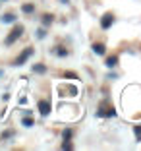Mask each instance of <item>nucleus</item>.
<instances>
[{
	"label": "nucleus",
	"mask_w": 141,
	"mask_h": 151,
	"mask_svg": "<svg viewBox=\"0 0 141 151\" xmlns=\"http://www.w3.org/2000/svg\"><path fill=\"white\" fill-rule=\"evenodd\" d=\"M14 136V132H4L2 134V139H8V138H12Z\"/></svg>",
	"instance_id": "obj_17"
},
{
	"label": "nucleus",
	"mask_w": 141,
	"mask_h": 151,
	"mask_svg": "<svg viewBox=\"0 0 141 151\" xmlns=\"http://www.w3.org/2000/svg\"><path fill=\"white\" fill-rule=\"evenodd\" d=\"M2 74H4V72H2V70H0V76H2Z\"/></svg>",
	"instance_id": "obj_21"
},
{
	"label": "nucleus",
	"mask_w": 141,
	"mask_h": 151,
	"mask_svg": "<svg viewBox=\"0 0 141 151\" xmlns=\"http://www.w3.org/2000/svg\"><path fill=\"white\" fill-rule=\"evenodd\" d=\"M4 2H6V0H4Z\"/></svg>",
	"instance_id": "obj_22"
},
{
	"label": "nucleus",
	"mask_w": 141,
	"mask_h": 151,
	"mask_svg": "<svg viewBox=\"0 0 141 151\" xmlns=\"http://www.w3.org/2000/svg\"><path fill=\"white\" fill-rule=\"evenodd\" d=\"M31 56H33V49L29 47V49H25V50H23V52L18 56V60H16V64H14V66H23V64H25Z\"/></svg>",
	"instance_id": "obj_2"
},
{
	"label": "nucleus",
	"mask_w": 141,
	"mask_h": 151,
	"mask_svg": "<svg viewBox=\"0 0 141 151\" xmlns=\"http://www.w3.org/2000/svg\"><path fill=\"white\" fill-rule=\"evenodd\" d=\"M93 52L97 54V56H104V54H106V47L102 43H95V45H93Z\"/></svg>",
	"instance_id": "obj_5"
},
{
	"label": "nucleus",
	"mask_w": 141,
	"mask_h": 151,
	"mask_svg": "<svg viewBox=\"0 0 141 151\" xmlns=\"http://www.w3.org/2000/svg\"><path fill=\"white\" fill-rule=\"evenodd\" d=\"M21 35H23V25H16V27L12 29V31H10V35L6 37V41H4V43L10 47V45H14V43H16V41H18Z\"/></svg>",
	"instance_id": "obj_1"
},
{
	"label": "nucleus",
	"mask_w": 141,
	"mask_h": 151,
	"mask_svg": "<svg viewBox=\"0 0 141 151\" xmlns=\"http://www.w3.org/2000/svg\"><path fill=\"white\" fill-rule=\"evenodd\" d=\"M41 22H43V27H49L50 23L54 22V18H52V16H50V14H44V16H43V19H41Z\"/></svg>",
	"instance_id": "obj_9"
},
{
	"label": "nucleus",
	"mask_w": 141,
	"mask_h": 151,
	"mask_svg": "<svg viewBox=\"0 0 141 151\" xmlns=\"http://www.w3.org/2000/svg\"><path fill=\"white\" fill-rule=\"evenodd\" d=\"M21 124L25 126V128H31V126H33V120H31L29 116H23V120H21Z\"/></svg>",
	"instance_id": "obj_14"
},
{
	"label": "nucleus",
	"mask_w": 141,
	"mask_h": 151,
	"mask_svg": "<svg viewBox=\"0 0 141 151\" xmlns=\"http://www.w3.org/2000/svg\"><path fill=\"white\" fill-rule=\"evenodd\" d=\"M31 112H33V111H29V109H23L21 114H23V116H31Z\"/></svg>",
	"instance_id": "obj_18"
},
{
	"label": "nucleus",
	"mask_w": 141,
	"mask_h": 151,
	"mask_svg": "<svg viewBox=\"0 0 141 151\" xmlns=\"http://www.w3.org/2000/svg\"><path fill=\"white\" fill-rule=\"evenodd\" d=\"M0 22H2V23H14V22H16V16H14V14H2Z\"/></svg>",
	"instance_id": "obj_8"
},
{
	"label": "nucleus",
	"mask_w": 141,
	"mask_h": 151,
	"mask_svg": "<svg viewBox=\"0 0 141 151\" xmlns=\"http://www.w3.org/2000/svg\"><path fill=\"white\" fill-rule=\"evenodd\" d=\"M64 78H68V80H79L75 72H64Z\"/></svg>",
	"instance_id": "obj_16"
},
{
	"label": "nucleus",
	"mask_w": 141,
	"mask_h": 151,
	"mask_svg": "<svg viewBox=\"0 0 141 151\" xmlns=\"http://www.w3.org/2000/svg\"><path fill=\"white\" fill-rule=\"evenodd\" d=\"M52 52L56 54V56H60V58H64V56H68V54H70L66 49H64V47H54V49H52Z\"/></svg>",
	"instance_id": "obj_7"
},
{
	"label": "nucleus",
	"mask_w": 141,
	"mask_h": 151,
	"mask_svg": "<svg viewBox=\"0 0 141 151\" xmlns=\"http://www.w3.org/2000/svg\"><path fill=\"white\" fill-rule=\"evenodd\" d=\"M108 80H118V74H108Z\"/></svg>",
	"instance_id": "obj_19"
},
{
	"label": "nucleus",
	"mask_w": 141,
	"mask_h": 151,
	"mask_svg": "<svg viewBox=\"0 0 141 151\" xmlns=\"http://www.w3.org/2000/svg\"><path fill=\"white\" fill-rule=\"evenodd\" d=\"M39 112H41V116H49L50 114V101H39Z\"/></svg>",
	"instance_id": "obj_4"
},
{
	"label": "nucleus",
	"mask_w": 141,
	"mask_h": 151,
	"mask_svg": "<svg viewBox=\"0 0 141 151\" xmlns=\"http://www.w3.org/2000/svg\"><path fill=\"white\" fill-rule=\"evenodd\" d=\"M37 39H44V37H47V29H44V27H41V29H37Z\"/></svg>",
	"instance_id": "obj_15"
},
{
	"label": "nucleus",
	"mask_w": 141,
	"mask_h": 151,
	"mask_svg": "<svg viewBox=\"0 0 141 151\" xmlns=\"http://www.w3.org/2000/svg\"><path fill=\"white\" fill-rule=\"evenodd\" d=\"M104 66L108 68V70L116 68V66H118V56H108V58L104 60Z\"/></svg>",
	"instance_id": "obj_6"
},
{
	"label": "nucleus",
	"mask_w": 141,
	"mask_h": 151,
	"mask_svg": "<svg viewBox=\"0 0 141 151\" xmlns=\"http://www.w3.org/2000/svg\"><path fill=\"white\" fill-rule=\"evenodd\" d=\"M72 134H74V132H72V128H64L62 138H64V139H72Z\"/></svg>",
	"instance_id": "obj_13"
},
{
	"label": "nucleus",
	"mask_w": 141,
	"mask_h": 151,
	"mask_svg": "<svg viewBox=\"0 0 141 151\" xmlns=\"http://www.w3.org/2000/svg\"><path fill=\"white\" fill-rule=\"evenodd\" d=\"M21 12L23 14H33V12H35V4H23L21 6Z\"/></svg>",
	"instance_id": "obj_11"
},
{
	"label": "nucleus",
	"mask_w": 141,
	"mask_h": 151,
	"mask_svg": "<svg viewBox=\"0 0 141 151\" xmlns=\"http://www.w3.org/2000/svg\"><path fill=\"white\" fill-rule=\"evenodd\" d=\"M133 134H135V142H141V124L133 126Z\"/></svg>",
	"instance_id": "obj_12"
},
{
	"label": "nucleus",
	"mask_w": 141,
	"mask_h": 151,
	"mask_svg": "<svg viewBox=\"0 0 141 151\" xmlns=\"http://www.w3.org/2000/svg\"><path fill=\"white\" fill-rule=\"evenodd\" d=\"M62 4H70V0H60Z\"/></svg>",
	"instance_id": "obj_20"
},
{
	"label": "nucleus",
	"mask_w": 141,
	"mask_h": 151,
	"mask_svg": "<svg viewBox=\"0 0 141 151\" xmlns=\"http://www.w3.org/2000/svg\"><path fill=\"white\" fill-rule=\"evenodd\" d=\"M33 72H35V74H44V72H47V66H44V64H33Z\"/></svg>",
	"instance_id": "obj_10"
},
{
	"label": "nucleus",
	"mask_w": 141,
	"mask_h": 151,
	"mask_svg": "<svg viewBox=\"0 0 141 151\" xmlns=\"http://www.w3.org/2000/svg\"><path fill=\"white\" fill-rule=\"evenodd\" d=\"M112 23H114V16H112V14H104V16L101 18V27L102 29H110Z\"/></svg>",
	"instance_id": "obj_3"
}]
</instances>
